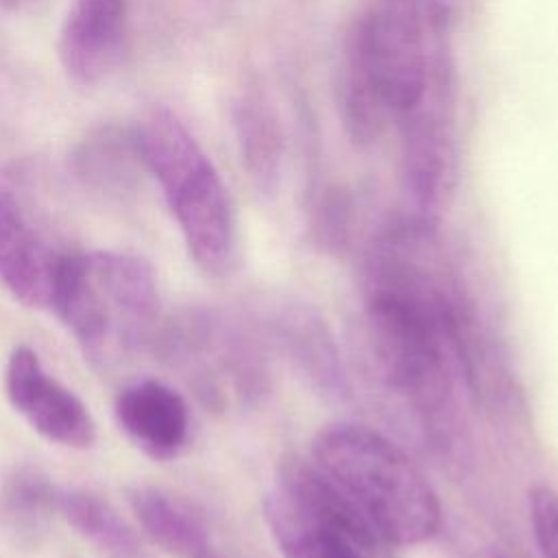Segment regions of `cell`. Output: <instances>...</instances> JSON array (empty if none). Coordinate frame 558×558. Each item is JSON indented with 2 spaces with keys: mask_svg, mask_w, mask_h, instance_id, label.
Instances as JSON below:
<instances>
[{
  "mask_svg": "<svg viewBox=\"0 0 558 558\" xmlns=\"http://www.w3.org/2000/svg\"><path fill=\"white\" fill-rule=\"evenodd\" d=\"M312 462L379 543L418 545L440 527L438 495L418 466L377 429L338 421L318 429Z\"/></svg>",
  "mask_w": 558,
  "mask_h": 558,
  "instance_id": "1",
  "label": "cell"
},
{
  "mask_svg": "<svg viewBox=\"0 0 558 558\" xmlns=\"http://www.w3.org/2000/svg\"><path fill=\"white\" fill-rule=\"evenodd\" d=\"M50 310L85 357L109 368L155 340L161 299L146 259L120 251H72Z\"/></svg>",
  "mask_w": 558,
  "mask_h": 558,
  "instance_id": "2",
  "label": "cell"
},
{
  "mask_svg": "<svg viewBox=\"0 0 558 558\" xmlns=\"http://www.w3.org/2000/svg\"><path fill=\"white\" fill-rule=\"evenodd\" d=\"M144 168L157 179L196 266L231 272L238 253L235 214L211 159L168 107H148L133 126Z\"/></svg>",
  "mask_w": 558,
  "mask_h": 558,
  "instance_id": "3",
  "label": "cell"
},
{
  "mask_svg": "<svg viewBox=\"0 0 558 558\" xmlns=\"http://www.w3.org/2000/svg\"><path fill=\"white\" fill-rule=\"evenodd\" d=\"M388 111L410 113L429 89L418 0H377L349 31Z\"/></svg>",
  "mask_w": 558,
  "mask_h": 558,
  "instance_id": "4",
  "label": "cell"
},
{
  "mask_svg": "<svg viewBox=\"0 0 558 558\" xmlns=\"http://www.w3.org/2000/svg\"><path fill=\"white\" fill-rule=\"evenodd\" d=\"M70 253L24 187L0 170V286L26 307L50 310Z\"/></svg>",
  "mask_w": 558,
  "mask_h": 558,
  "instance_id": "5",
  "label": "cell"
},
{
  "mask_svg": "<svg viewBox=\"0 0 558 558\" xmlns=\"http://www.w3.org/2000/svg\"><path fill=\"white\" fill-rule=\"evenodd\" d=\"M4 392L11 408L46 440L61 447L87 449L98 429L89 408L54 375L46 371L39 355L20 344L4 366Z\"/></svg>",
  "mask_w": 558,
  "mask_h": 558,
  "instance_id": "6",
  "label": "cell"
},
{
  "mask_svg": "<svg viewBox=\"0 0 558 558\" xmlns=\"http://www.w3.org/2000/svg\"><path fill=\"white\" fill-rule=\"evenodd\" d=\"M163 353L183 371L190 384L207 399L222 401L231 395H244L248 375V353L238 331L225 320L196 312L172 323L163 331Z\"/></svg>",
  "mask_w": 558,
  "mask_h": 558,
  "instance_id": "7",
  "label": "cell"
},
{
  "mask_svg": "<svg viewBox=\"0 0 558 558\" xmlns=\"http://www.w3.org/2000/svg\"><path fill=\"white\" fill-rule=\"evenodd\" d=\"M126 0H72L59 33V59L70 78H107L124 50Z\"/></svg>",
  "mask_w": 558,
  "mask_h": 558,
  "instance_id": "8",
  "label": "cell"
},
{
  "mask_svg": "<svg viewBox=\"0 0 558 558\" xmlns=\"http://www.w3.org/2000/svg\"><path fill=\"white\" fill-rule=\"evenodd\" d=\"M116 421L153 460H172L190 442L192 416L181 392L159 379H137L116 397Z\"/></svg>",
  "mask_w": 558,
  "mask_h": 558,
  "instance_id": "9",
  "label": "cell"
},
{
  "mask_svg": "<svg viewBox=\"0 0 558 558\" xmlns=\"http://www.w3.org/2000/svg\"><path fill=\"white\" fill-rule=\"evenodd\" d=\"M129 504L140 530L163 551L177 558L214 554L205 521L174 495L155 486H137L129 493Z\"/></svg>",
  "mask_w": 558,
  "mask_h": 558,
  "instance_id": "10",
  "label": "cell"
},
{
  "mask_svg": "<svg viewBox=\"0 0 558 558\" xmlns=\"http://www.w3.org/2000/svg\"><path fill=\"white\" fill-rule=\"evenodd\" d=\"M70 168L85 187L122 196L133 190L140 168H144L135 131L113 124L92 131L74 146Z\"/></svg>",
  "mask_w": 558,
  "mask_h": 558,
  "instance_id": "11",
  "label": "cell"
},
{
  "mask_svg": "<svg viewBox=\"0 0 558 558\" xmlns=\"http://www.w3.org/2000/svg\"><path fill=\"white\" fill-rule=\"evenodd\" d=\"M275 329L283 349L320 390L327 395L344 392V377L333 340L325 320L314 310L286 303L275 320Z\"/></svg>",
  "mask_w": 558,
  "mask_h": 558,
  "instance_id": "12",
  "label": "cell"
},
{
  "mask_svg": "<svg viewBox=\"0 0 558 558\" xmlns=\"http://www.w3.org/2000/svg\"><path fill=\"white\" fill-rule=\"evenodd\" d=\"M264 517L283 558H366L360 545L307 517L277 488L264 499Z\"/></svg>",
  "mask_w": 558,
  "mask_h": 558,
  "instance_id": "13",
  "label": "cell"
},
{
  "mask_svg": "<svg viewBox=\"0 0 558 558\" xmlns=\"http://www.w3.org/2000/svg\"><path fill=\"white\" fill-rule=\"evenodd\" d=\"M233 126L251 181L264 194H272L283 166V135L277 116L266 100L248 96L235 105Z\"/></svg>",
  "mask_w": 558,
  "mask_h": 558,
  "instance_id": "14",
  "label": "cell"
},
{
  "mask_svg": "<svg viewBox=\"0 0 558 558\" xmlns=\"http://www.w3.org/2000/svg\"><path fill=\"white\" fill-rule=\"evenodd\" d=\"M57 512L78 536L109 558H140L142 547L133 527L102 497L83 488L61 490Z\"/></svg>",
  "mask_w": 558,
  "mask_h": 558,
  "instance_id": "15",
  "label": "cell"
},
{
  "mask_svg": "<svg viewBox=\"0 0 558 558\" xmlns=\"http://www.w3.org/2000/svg\"><path fill=\"white\" fill-rule=\"evenodd\" d=\"M336 92L338 111L349 137L355 144H371L373 140H377L384 124V113L388 109L371 78V72L351 33L344 41V57L338 72Z\"/></svg>",
  "mask_w": 558,
  "mask_h": 558,
  "instance_id": "16",
  "label": "cell"
},
{
  "mask_svg": "<svg viewBox=\"0 0 558 558\" xmlns=\"http://www.w3.org/2000/svg\"><path fill=\"white\" fill-rule=\"evenodd\" d=\"M61 488L35 469H17L0 490V510L17 530H37L57 512Z\"/></svg>",
  "mask_w": 558,
  "mask_h": 558,
  "instance_id": "17",
  "label": "cell"
},
{
  "mask_svg": "<svg viewBox=\"0 0 558 558\" xmlns=\"http://www.w3.org/2000/svg\"><path fill=\"white\" fill-rule=\"evenodd\" d=\"M530 525L543 558H558V493L547 484H536L527 495Z\"/></svg>",
  "mask_w": 558,
  "mask_h": 558,
  "instance_id": "18",
  "label": "cell"
},
{
  "mask_svg": "<svg viewBox=\"0 0 558 558\" xmlns=\"http://www.w3.org/2000/svg\"><path fill=\"white\" fill-rule=\"evenodd\" d=\"M0 2H17V0H0Z\"/></svg>",
  "mask_w": 558,
  "mask_h": 558,
  "instance_id": "19",
  "label": "cell"
},
{
  "mask_svg": "<svg viewBox=\"0 0 558 558\" xmlns=\"http://www.w3.org/2000/svg\"><path fill=\"white\" fill-rule=\"evenodd\" d=\"M207 558H216V554H211V556H207Z\"/></svg>",
  "mask_w": 558,
  "mask_h": 558,
  "instance_id": "20",
  "label": "cell"
}]
</instances>
